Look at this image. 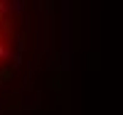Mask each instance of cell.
Here are the masks:
<instances>
[{
    "label": "cell",
    "mask_w": 123,
    "mask_h": 115,
    "mask_svg": "<svg viewBox=\"0 0 123 115\" xmlns=\"http://www.w3.org/2000/svg\"><path fill=\"white\" fill-rule=\"evenodd\" d=\"M12 12H22V0H0V61H5V59H15L17 64H20V54H12L7 47V42L3 37V32H7L10 25L5 22L7 15H12Z\"/></svg>",
    "instance_id": "1"
}]
</instances>
